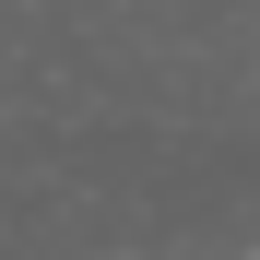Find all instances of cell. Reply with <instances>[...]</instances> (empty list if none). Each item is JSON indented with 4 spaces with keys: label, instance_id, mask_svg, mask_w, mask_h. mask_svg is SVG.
<instances>
[{
    "label": "cell",
    "instance_id": "1",
    "mask_svg": "<svg viewBox=\"0 0 260 260\" xmlns=\"http://www.w3.org/2000/svg\"><path fill=\"white\" fill-rule=\"evenodd\" d=\"M237 260H260V248H237Z\"/></svg>",
    "mask_w": 260,
    "mask_h": 260
}]
</instances>
